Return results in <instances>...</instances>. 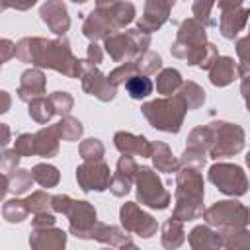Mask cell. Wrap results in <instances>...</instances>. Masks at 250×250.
Returning a JSON list of instances; mask_svg holds the SVG:
<instances>
[{
  "label": "cell",
  "mask_w": 250,
  "mask_h": 250,
  "mask_svg": "<svg viewBox=\"0 0 250 250\" xmlns=\"http://www.w3.org/2000/svg\"><path fill=\"white\" fill-rule=\"evenodd\" d=\"M186 105L182 98H172V100H158L143 105V113L146 119L152 123V127L162 129V131H172L176 133L180 129Z\"/></svg>",
  "instance_id": "1"
},
{
  "label": "cell",
  "mask_w": 250,
  "mask_h": 250,
  "mask_svg": "<svg viewBox=\"0 0 250 250\" xmlns=\"http://www.w3.org/2000/svg\"><path fill=\"white\" fill-rule=\"evenodd\" d=\"M209 178L225 193L240 195V193L246 191V178H244V174L238 166H230V164L213 166L211 172H209Z\"/></svg>",
  "instance_id": "2"
},
{
  "label": "cell",
  "mask_w": 250,
  "mask_h": 250,
  "mask_svg": "<svg viewBox=\"0 0 250 250\" xmlns=\"http://www.w3.org/2000/svg\"><path fill=\"white\" fill-rule=\"evenodd\" d=\"M139 172V199L150 207L164 209L168 205V193L162 189L160 180L148 168H141Z\"/></svg>",
  "instance_id": "3"
},
{
  "label": "cell",
  "mask_w": 250,
  "mask_h": 250,
  "mask_svg": "<svg viewBox=\"0 0 250 250\" xmlns=\"http://www.w3.org/2000/svg\"><path fill=\"white\" fill-rule=\"evenodd\" d=\"M78 182L84 191H90V189L102 191L109 186V170L102 162L84 164L78 168Z\"/></svg>",
  "instance_id": "4"
},
{
  "label": "cell",
  "mask_w": 250,
  "mask_h": 250,
  "mask_svg": "<svg viewBox=\"0 0 250 250\" xmlns=\"http://www.w3.org/2000/svg\"><path fill=\"white\" fill-rule=\"evenodd\" d=\"M248 213H246V209L244 207H240L238 203H234V201H221V203H217L215 207H211L209 211H207V219L211 221V223H221V225H227V223H240V225H244L248 219Z\"/></svg>",
  "instance_id": "5"
},
{
  "label": "cell",
  "mask_w": 250,
  "mask_h": 250,
  "mask_svg": "<svg viewBox=\"0 0 250 250\" xmlns=\"http://www.w3.org/2000/svg\"><path fill=\"white\" fill-rule=\"evenodd\" d=\"M66 213L70 217V229L76 236H84V232L90 229L92 221L96 219V211L86 201H72Z\"/></svg>",
  "instance_id": "6"
},
{
  "label": "cell",
  "mask_w": 250,
  "mask_h": 250,
  "mask_svg": "<svg viewBox=\"0 0 250 250\" xmlns=\"http://www.w3.org/2000/svg\"><path fill=\"white\" fill-rule=\"evenodd\" d=\"M121 219H123V225L127 227V229H131V230H137V232H141L143 236H150V232L154 230V221L148 217V215H145L143 211H137V207L133 205V203H129V205H125L123 209H121Z\"/></svg>",
  "instance_id": "7"
},
{
  "label": "cell",
  "mask_w": 250,
  "mask_h": 250,
  "mask_svg": "<svg viewBox=\"0 0 250 250\" xmlns=\"http://www.w3.org/2000/svg\"><path fill=\"white\" fill-rule=\"evenodd\" d=\"M45 90V76L41 70H25L21 74V82H20V88H18V96L20 100L23 102H31L35 98H41Z\"/></svg>",
  "instance_id": "8"
},
{
  "label": "cell",
  "mask_w": 250,
  "mask_h": 250,
  "mask_svg": "<svg viewBox=\"0 0 250 250\" xmlns=\"http://www.w3.org/2000/svg\"><path fill=\"white\" fill-rule=\"evenodd\" d=\"M41 18H43V21H45L55 33H62V31L68 29L66 8H64V4H61L59 0H49V2L41 8Z\"/></svg>",
  "instance_id": "9"
},
{
  "label": "cell",
  "mask_w": 250,
  "mask_h": 250,
  "mask_svg": "<svg viewBox=\"0 0 250 250\" xmlns=\"http://www.w3.org/2000/svg\"><path fill=\"white\" fill-rule=\"evenodd\" d=\"M172 2H174V0H148L145 18L139 21V27L148 29V31L156 29V27L166 20V14H168Z\"/></svg>",
  "instance_id": "10"
},
{
  "label": "cell",
  "mask_w": 250,
  "mask_h": 250,
  "mask_svg": "<svg viewBox=\"0 0 250 250\" xmlns=\"http://www.w3.org/2000/svg\"><path fill=\"white\" fill-rule=\"evenodd\" d=\"M59 125H53V127H47V129H41L37 135H35V152L41 154V156H53L57 154L59 150Z\"/></svg>",
  "instance_id": "11"
},
{
  "label": "cell",
  "mask_w": 250,
  "mask_h": 250,
  "mask_svg": "<svg viewBox=\"0 0 250 250\" xmlns=\"http://www.w3.org/2000/svg\"><path fill=\"white\" fill-rule=\"evenodd\" d=\"M115 146L125 154L127 152H137L143 156L150 154V145L146 143V139L145 137H133L129 133H117L115 135Z\"/></svg>",
  "instance_id": "12"
},
{
  "label": "cell",
  "mask_w": 250,
  "mask_h": 250,
  "mask_svg": "<svg viewBox=\"0 0 250 250\" xmlns=\"http://www.w3.org/2000/svg\"><path fill=\"white\" fill-rule=\"evenodd\" d=\"M135 162L129 158V156H123L117 164V178L113 180L111 184V189L115 195H123L129 191V184H131V176L135 172Z\"/></svg>",
  "instance_id": "13"
},
{
  "label": "cell",
  "mask_w": 250,
  "mask_h": 250,
  "mask_svg": "<svg viewBox=\"0 0 250 250\" xmlns=\"http://www.w3.org/2000/svg\"><path fill=\"white\" fill-rule=\"evenodd\" d=\"M2 178H4V193H8V191L23 193V191L29 189L31 182L35 180L33 174L27 172V170H18V172L14 170L12 174H2Z\"/></svg>",
  "instance_id": "14"
},
{
  "label": "cell",
  "mask_w": 250,
  "mask_h": 250,
  "mask_svg": "<svg viewBox=\"0 0 250 250\" xmlns=\"http://www.w3.org/2000/svg\"><path fill=\"white\" fill-rule=\"evenodd\" d=\"M234 78V62L229 57L215 61V68L211 70V82L217 86H225Z\"/></svg>",
  "instance_id": "15"
},
{
  "label": "cell",
  "mask_w": 250,
  "mask_h": 250,
  "mask_svg": "<svg viewBox=\"0 0 250 250\" xmlns=\"http://www.w3.org/2000/svg\"><path fill=\"white\" fill-rule=\"evenodd\" d=\"M53 113H55V105H53L51 100L35 98V100L29 102V115H31V119H35L37 123H47Z\"/></svg>",
  "instance_id": "16"
},
{
  "label": "cell",
  "mask_w": 250,
  "mask_h": 250,
  "mask_svg": "<svg viewBox=\"0 0 250 250\" xmlns=\"http://www.w3.org/2000/svg\"><path fill=\"white\" fill-rule=\"evenodd\" d=\"M248 14H250L248 10H240V12H236V18H230V14H225V16H223V21H221L223 35L229 37V39H232V37L238 33V29L246 23Z\"/></svg>",
  "instance_id": "17"
},
{
  "label": "cell",
  "mask_w": 250,
  "mask_h": 250,
  "mask_svg": "<svg viewBox=\"0 0 250 250\" xmlns=\"http://www.w3.org/2000/svg\"><path fill=\"white\" fill-rule=\"evenodd\" d=\"M125 88H127V92H129L131 98L141 100V98H146L152 92V82L146 76H131L125 82Z\"/></svg>",
  "instance_id": "18"
},
{
  "label": "cell",
  "mask_w": 250,
  "mask_h": 250,
  "mask_svg": "<svg viewBox=\"0 0 250 250\" xmlns=\"http://www.w3.org/2000/svg\"><path fill=\"white\" fill-rule=\"evenodd\" d=\"M27 213L29 211L25 207V201H20V199H8L2 205V215L8 223H20L25 219Z\"/></svg>",
  "instance_id": "19"
},
{
  "label": "cell",
  "mask_w": 250,
  "mask_h": 250,
  "mask_svg": "<svg viewBox=\"0 0 250 250\" xmlns=\"http://www.w3.org/2000/svg\"><path fill=\"white\" fill-rule=\"evenodd\" d=\"M33 178L37 184H41L43 188H51L59 182V172L55 166H49V164H37L33 170H31Z\"/></svg>",
  "instance_id": "20"
},
{
  "label": "cell",
  "mask_w": 250,
  "mask_h": 250,
  "mask_svg": "<svg viewBox=\"0 0 250 250\" xmlns=\"http://www.w3.org/2000/svg\"><path fill=\"white\" fill-rule=\"evenodd\" d=\"M154 162H156V166L160 168V170H166V172H172L174 168H176V160L172 158V154H170V150H168V146H164V145H154Z\"/></svg>",
  "instance_id": "21"
},
{
  "label": "cell",
  "mask_w": 250,
  "mask_h": 250,
  "mask_svg": "<svg viewBox=\"0 0 250 250\" xmlns=\"http://www.w3.org/2000/svg\"><path fill=\"white\" fill-rule=\"evenodd\" d=\"M178 84H180V74H178V70H164V72L158 76V82H156V86H158V90H160L162 94L174 92Z\"/></svg>",
  "instance_id": "22"
},
{
  "label": "cell",
  "mask_w": 250,
  "mask_h": 250,
  "mask_svg": "<svg viewBox=\"0 0 250 250\" xmlns=\"http://www.w3.org/2000/svg\"><path fill=\"white\" fill-rule=\"evenodd\" d=\"M25 201V207H27V211H33V213H43L45 209H47V205H49V201H53L47 193H43V191H35L33 195H29L27 199H23Z\"/></svg>",
  "instance_id": "23"
},
{
  "label": "cell",
  "mask_w": 250,
  "mask_h": 250,
  "mask_svg": "<svg viewBox=\"0 0 250 250\" xmlns=\"http://www.w3.org/2000/svg\"><path fill=\"white\" fill-rule=\"evenodd\" d=\"M59 125V133H61V137L62 139H68V141H72V139H76L80 133H82V127H80V123L76 121V119H70V117H64L61 123H57Z\"/></svg>",
  "instance_id": "24"
},
{
  "label": "cell",
  "mask_w": 250,
  "mask_h": 250,
  "mask_svg": "<svg viewBox=\"0 0 250 250\" xmlns=\"http://www.w3.org/2000/svg\"><path fill=\"white\" fill-rule=\"evenodd\" d=\"M14 150L20 156H29L35 152V135H20L14 143Z\"/></svg>",
  "instance_id": "25"
},
{
  "label": "cell",
  "mask_w": 250,
  "mask_h": 250,
  "mask_svg": "<svg viewBox=\"0 0 250 250\" xmlns=\"http://www.w3.org/2000/svg\"><path fill=\"white\" fill-rule=\"evenodd\" d=\"M18 160H20V154L16 150H4L2 152V162H0L2 174H12L18 166Z\"/></svg>",
  "instance_id": "26"
},
{
  "label": "cell",
  "mask_w": 250,
  "mask_h": 250,
  "mask_svg": "<svg viewBox=\"0 0 250 250\" xmlns=\"http://www.w3.org/2000/svg\"><path fill=\"white\" fill-rule=\"evenodd\" d=\"M82 156L84 158H94V160H98L100 156H102V152H104V148H102V145L98 143V141H94V139H88L84 145H82Z\"/></svg>",
  "instance_id": "27"
},
{
  "label": "cell",
  "mask_w": 250,
  "mask_h": 250,
  "mask_svg": "<svg viewBox=\"0 0 250 250\" xmlns=\"http://www.w3.org/2000/svg\"><path fill=\"white\" fill-rule=\"evenodd\" d=\"M51 102L55 105V111H59V113H66L70 109V105H72V100L64 92H55L51 96Z\"/></svg>",
  "instance_id": "28"
},
{
  "label": "cell",
  "mask_w": 250,
  "mask_h": 250,
  "mask_svg": "<svg viewBox=\"0 0 250 250\" xmlns=\"http://www.w3.org/2000/svg\"><path fill=\"white\" fill-rule=\"evenodd\" d=\"M37 0H2V10L16 8V10H27L35 4Z\"/></svg>",
  "instance_id": "29"
},
{
  "label": "cell",
  "mask_w": 250,
  "mask_h": 250,
  "mask_svg": "<svg viewBox=\"0 0 250 250\" xmlns=\"http://www.w3.org/2000/svg\"><path fill=\"white\" fill-rule=\"evenodd\" d=\"M53 223H55L53 215H45V211H43V213H37V217L33 219V229H41V227H53Z\"/></svg>",
  "instance_id": "30"
},
{
  "label": "cell",
  "mask_w": 250,
  "mask_h": 250,
  "mask_svg": "<svg viewBox=\"0 0 250 250\" xmlns=\"http://www.w3.org/2000/svg\"><path fill=\"white\" fill-rule=\"evenodd\" d=\"M2 51H4V55H2V62H6V61H8V57H10V53H12V55H16V45L12 47V41L4 39V41H2Z\"/></svg>",
  "instance_id": "31"
},
{
  "label": "cell",
  "mask_w": 250,
  "mask_h": 250,
  "mask_svg": "<svg viewBox=\"0 0 250 250\" xmlns=\"http://www.w3.org/2000/svg\"><path fill=\"white\" fill-rule=\"evenodd\" d=\"M242 94H244V98H246V102H248V111H250V80H244V84H242Z\"/></svg>",
  "instance_id": "32"
},
{
  "label": "cell",
  "mask_w": 250,
  "mask_h": 250,
  "mask_svg": "<svg viewBox=\"0 0 250 250\" xmlns=\"http://www.w3.org/2000/svg\"><path fill=\"white\" fill-rule=\"evenodd\" d=\"M219 4H221V8L227 10V8H236V6L240 4V0H221Z\"/></svg>",
  "instance_id": "33"
},
{
  "label": "cell",
  "mask_w": 250,
  "mask_h": 250,
  "mask_svg": "<svg viewBox=\"0 0 250 250\" xmlns=\"http://www.w3.org/2000/svg\"><path fill=\"white\" fill-rule=\"evenodd\" d=\"M2 145H4V146L8 145V127H6V125H4V141H2Z\"/></svg>",
  "instance_id": "34"
},
{
  "label": "cell",
  "mask_w": 250,
  "mask_h": 250,
  "mask_svg": "<svg viewBox=\"0 0 250 250\" xmlns=\"http://www.w3.org/2000/svg\"><path fill=\"white\" fill-rule=\"evenodd\" d=\"M246 160H248V166H250V154H248V156H246Z\"/></svg>",
  "instance_id": "35"
}]
</instances>
